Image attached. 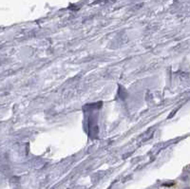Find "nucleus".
I'll use <instances>...</instances> for the list:
<instances>
[{"mask_svg":"<svg viewBox=\"0 0 190 189\" xmlns=\"http://www.w3.org/2000/svg\"><path fill=\"white\" fill-rule=\"evenodd\" d=\"M184 189H190V187H185V188H184Z\"/></svg>","mask_w":190,"mask_h":189,"instance_id":"obj_1","label":"nucleus"}]
</instances>
